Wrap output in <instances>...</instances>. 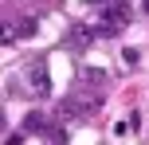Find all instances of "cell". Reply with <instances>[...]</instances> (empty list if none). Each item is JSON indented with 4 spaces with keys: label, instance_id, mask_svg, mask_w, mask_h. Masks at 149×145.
I'll use <instances>...</instances> for the list:
<instances>
[{
    "label": "cell",
    "instance_id": "6da1fadb",
    "mask_svg": "<svg viewBox=\"0 0 149 145\" xmlns=\"http://www.w3.org/2000/svg\"><path fill=\"white\" fill-rule=\"evenodd\" d=\"M28 78H31V86H36V94H51V75H47V59H43V55L31 63Z\"/></svg>",
    "mask_w": 149,
    "mask_h": 145
},
{
    "label": "cell",
    "instance_id": "7a4b0ae2",
    "mask_svg": "<svg viewBox=\"0 0 149 145\" xmlns=\"http://www.w3.org/2000/svg\"><path fill=\"white\" fill-rule=\"evenodd\" d=\"M36 31H39V24L31 20V16H24V20L12 28V35H24V39H28V35H36Z\"/></svg>",
    "mask_w": 149,
    "mask_h": 145
},
{
    "label": "cell",
    "instance_id": "3957f363",
    "mask_svg": "<svg viewBox=\"0 0 149 145\" xmlns=\"http://www.w3.org/2000/svg\"><path fill=\"white\" fill-rule=\"evenodd\" d=\"M24 130H28V133L43 130V118H39V114H28V118H24Z\"/></svg>",
    "mask_w": 149,
    "mask_h": 145
},
{
    "label": "cell",
    "instance_id": "277c9868",
    "mask_svg": "<svg viewBox=\"0 0 149 145\" xmlns=\"http://www.w3.org/2000/svg\"><path fill=\"white\" fill-rule=\"evenodd\" d=\"M4 126H8V118H4V114H0V130H4Z\"/></svg>",
    "mask_w": 149,
    "mask_h": 145
}]
</instances>
